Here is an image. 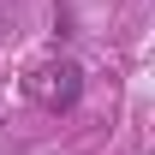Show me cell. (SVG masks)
I'll use <instances>...</instances> for the list:
<instances>
[{
	"label": "cell",
	"mask_w": 155,
	"mask_h": 155,
	"mask_svg": "<svg viewBox=\"0 0 155 155\" xmlns=\"http://www.w3.org/2000/svg\"><path fill=\"white\" fill-rule=\"evenodd\" d=\"M36 90H42L48 107H72V101H78V66H48Z\"/></svg>",
	"instance_id": "obj_1"
}]
</instances>
